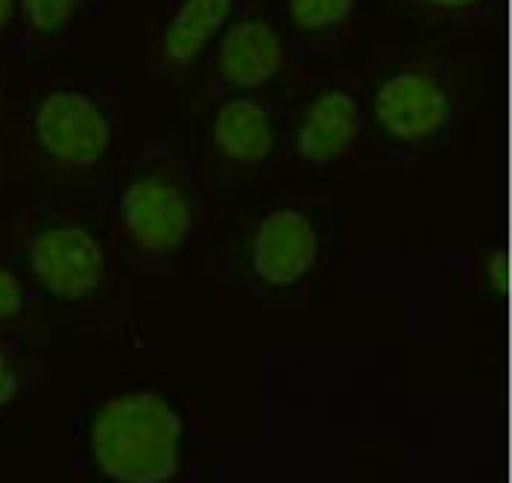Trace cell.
Returning a JSON list of instances; mask_svg holds the SVG:
<instances>
[{
	"label": "cell",
	"mask_w": 512,
	"mask_h": 483,
	"mask_svg": "<svg viewBox=\"0 0 512 483\" xmlns=\"http://www.w3.org/2000/svg\"><path fill=\"white\" fill-rule=\"evenodd\" d=\"M346 252L343 217L328 200L211 182L194 258L240 302L299 311L340 270Z\"/></svg>",
	"instance_id": "6da1fadb"
},
{
	"label": "cell",
	"mask_w": 512,
	"mask_h": 483,
	"mask_svg": "<svg viewBox=\"0 0 512 483\" xmlns=\"http://www.w3.org/2000/svg\"><path fill=\"white\" fill-rule=\"evenodd\" d=\"M214 402L129 384L79 402L74 469L112 483L199 481L211 466Z\"/></svg>",
	"instance_id": "7a4b0ae2"
},
{
	"label": "cell",
	"mask_w": 512,
	"mask_h": 483,
	"mask_svg": "<svg viewBox=\"0 0 512 483\" xmlns=\"http://www.w3.org/2000/svg\"><path fill=\"white\" fill-rule=\"evenodd\" d=\"M208 197L205 161L170 144H150L97 191L91 208L106 223L126 273L167 279L197 255Z\"/></svg>",
	"instance_id": "3957f363"
},
{
	"label": "cell",
	"mask_w": 512,
	"mask_h": 483,
	"mask_svg": "<svg viewBox=\"0 0 512 483\" xmlns=\"http://www.w3.org/2000/svg\"><path fill=\"white\" fill-rule=\"evenodd\" d=\"M12 258L41 305L68 311L94 331H118L129 317L126 267L94 208L33 194L12 229Z\"/></svg>",
	"instance_id": "277c9868"
},
{
	"label": "cell",
	"mask_w": 512,
	"mask_h": 483,
	"mask_svg": "<svg viewBox=\"0 0 512 483\" xmlns=\"http://www.w3.org/2000/svg\"><path fill=\"white\" fill-rule=\"evenodd\" d=\"M366 159L419 167L445 153L460 129L454 62L436 50H393L360 71Z\"/></svg>",
	"instance_id": "5b68a950"
},
{
	"label": "cell",
	"mask_w": 512,
	"mask_h": 483,
	"mask_svg": "<svg viewBox=\"0 0 512 483\" xmlns=\"http://www.w3.org/2000/svg\"><path fill=\"white\" fill-rule=\"evenodd\" d=\"M284 100V164L305 176L352 170L366 159L363 82L343 62L305 68Z\"/></svg>",
	"instance_id": "8992f818"
},
{
	"label": "cell",
	"mask_w": 512,
	"mask_h": 483,
	"mask_svg": "<svg viewBox=\"0 0 512 483\" xmlns=\"http://www.w3.org/2000/svg\"><path fill=\"white\" fill-rule=\"evenodd\" d=\"M27 135L44 164L62 173H94L120 141V94L106 77H50L33 91Z\"/></svg>",
	"instance_id": "52a82bcc"
},
{
	"label": "cell",
	"mask_w": 512,
	"mask_h": 483,
	"mask_svg": "<svg viewBox=\"0 0 512 483\" xmlns=\"http://www.w3.org/2000/svg\"><path fill=\"white\" fill-rule=\"evenodd\" d=\"M208 176L217 185H246L284 161V100L270 94L211 91L205 112Z\"/></svg>",
	"instance_id": "ba28073f"
},
{
	"label": "cell",
	"mask_w": 512,
	"mask_h": 483,
	"mask_svg": "<svg viewBox=\"0 0 512 483\" xmlns=\"http://www.w3.org/2000/svg\"><path fill=\"white\" fill-rule=\"evenodd\" d=\"M305 68L293 59L270 3L249 0L205 59L211 91L284 97Z\"/></svg>",
	"instance_id": "9c48e42d"
},
{
	"label": "cell",
	"mask_w": 512,
	"mask_h": 483,
	"mask_svg": "<svg viewBox=\"0 0 512 483\" xmlns=\"http://www.w3.org/2000/svg\"><path fill=\"white\" fill-rule=\"evenodd\" d=\"M249 0H164L153 41V74L164 82L197 77L211 47Z\"/></svg>",
	"instance_id": "30bf717a"
},
{
	"label": "cell",
	"mask_w": 512,
	"mask_h": 483,
	"mask_svg": "<svg viewBox=\"0 0 512 483\" xmlns=\"http://www.w3.org/2000/svg\"><path fill=\"white\" fill-rule=\"evenodd\" d=\"M278 27L284 30L293 59L302 68L343 62L352 53L372 0H273Z\"/></svg>",
	"instance_id": "8fae6325"
},
{
	"label": "cell",
	"mask_w": 512,
	"mask_h": 483,
	"mask_svg": "<svg viewBox=\"0 0 512 483\" xmlns=\"http://www.w3.org/2000/svg\"><path fill=\"white\" fill-rule=\"evenodd\" d=\"M47 378L39 331L0 334V434L27 419V402Z\"/></svg>",
	"instance_id": "7c38bea8"
},
{
	"label": "cell",
	"mask_w": 512,
	"mask_h": 483,
	"mask_svg": "<svg viewBox=\"0 0 512 483\" xmlns=\"http://www.w3.org/2000/svg\"><path fill=\"white\" fill-rule=\"evenodd\" d=\"M100 0H18V21L9 41L27 56H59Z\"/></svg>",
	"instance_id": "4fadbf2b"
},
{
	"label": "cell",
	"mask_w": 512,
	"mask_h": 483,
	"mask_svg": "<svg viewBox=\"0 0 512 483\" xmlns=\"http://www.w3.org/2000/svg\"><path fill=\"white\" fill-rule=\"evenodd\" d=\"M41 299L12 255H0V334L6 331H39Z\"/></svg>",
	"instance_id": "5bb4252c"
},
{
	"label": "cell",
	"mask_w": 512,
	"mask_h": 483,
	"mask_svg": "<svg viewBox=\"0 0 512 483\" xmlns=\"http://www.w3.org/2000/svg\"><path fill=\"white\" fill-rule=\"evenodd\" d=\"M401 3L404 9H410L428 24L474 30L495 15L501 0H401Z\"/></svg>",
	"instance_id": "9a60e30c"
},
{
	"label": "cell",
	"mask_w": 512,
	"mask_h": 483,
	"mask_svg": "<svg viewBox=\"0 0 512 483\" xmlns=\"http://www.w3.org/2000/svg\"><path fill=\"white\" fill-rule=\"evenodd\" d=\"M18 21V0H0V41L9 39Z\"/></svg>",
	"instance_id": "2e32d148"
}]
</instances>
